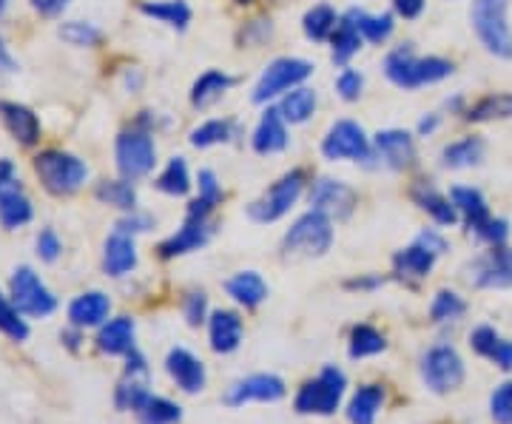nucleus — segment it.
<instances>
[{
	"mask_svg": "<svg viewBox=\"0 0 512 424\" xmlns=\"http://www.w3.org/2000/svg\"><path fill=\"white\" fill-rule=\"evenodd\" d=\"M94 197L109 208H117V211H137V188L131 180L120 177V180H100L97 188H94Z\"/></svg>",
	"mask_w": 512,
	"mask_h": 424,
	"instance_id": "e433bc0d",
	"label": "nucleus"
},
{
	"mask_svg": "<svg viewBox=\"0 0 512 424\" xmlns=\"http://www.w3.org/2000/svg\"><path fill=\"white\" fill-rule=\"evenodd\" d=\"M305 183H308V177L302 168H293L288 174H282L276 183L268 185V191L262 197H256L254 203L248 205V220L259 222V225L282 220L293 205L299 203Z\"/></svg>",
	"mask_w": 512,
	"mask_h": 424,
	"instance_id": "0eeeda50",
	"label": "nucleus"
},
{
	"mask_svg": "<svg viewBox=\"0 0 512 424\" xmlns=\"http://www.w3.org/2000/svg\"><path fill=\"white\" fill-rule=\"evenodd\" d=\"M467 282L481 291H504L512 288V248L498 245L467 265Z\"/></svg>",
	"mask_w": 512,
	"mask_h": 424,
	"instance_id": "f8f14e48",
	"label": "nucleus"
},
{
	"mask_svg": "<svg viewBox=\"0 0 512 424\" xmlns=\"http://www.w3.org/2000/svg\"><path fill=\"white\" fill-rule=\"evenodd\" d=\"M0 123L18 146L32 148L40 143V117L18 100H0Z\"/></svg>",
	"mask_w": 512,
	"mask_h": 424,
	"instance_id": "a211bd4d",
	"label": "nucleus"
},
{
	"mask_svg": "<svg viewBox=\"0 0 512 424\" xmlns=\"http://www.w3.org/2000/svg\"><path fill=\"white\" fill-rule=\"evenodd\" d=\"M336 23H339V15H336V9L328 6V3H319V6H313L305 12V18H302V32L308 40L313 43H325L333 35V29H336Z\"/></svg>",
	"mask_w": 512,
	"mask_h": 424,
	"instance_id": "ea45409f",
	"label": "nucleus"
},
{
	"mask_svg": "<svg viewBox=\"0 0 512 424\" xmlns=\"http://www.w3.org/2000/svg\"><path fill=\"white\" fill-rule=\"evenodd\" d=\"M35 254L43 262H57V257L63 254V242H60V237L52 228H43L35 237Z\"/></svg>",
	"mask_w": 512,
	"mask_h": 424,
	"instance_id": "603ef678",
	"label": "nucleus"
},
{
	"mask_svg": "<svg viewBox=\"0 0 512 424\" xmlns=\"http://www.w3.org/2000/svg\"><path fill=\"white\" fill-rule=\"evenodd\" d=\"M313 74V63L302 60V57H276L265 66L262 77L254 86V103L265 106L282 94L293 92L296 86H302Z\"/></svg>",
	"mask_w": 512,
	"mask_h": 424,
	"instance_id": "1a4fd4ad",
	"label": "nucleus"
},
{
	"mask_svg": "<svg viewBox=\"0 0 512 424\" xmlns=\"http://www.w3.org/2000/svg\"><path fill=\"white\" fill-rule=\"evenodd\" d=\"M288 396L285 379L276 373H254L234 382L228 393H225V405L228 407H245L251 402H262V405H274Z\"/></svg>",
	"mask_w": 512,
	"mask_h": 424,
	"instance_id": "ddd939ff",
	"label": "nucleus"
},
{
	"mask_svg": "<svg viewBox=\"0 0 512 424\" xmlns=\"http://www.w3.org/2000/svg\"><path fill=\"white\" fill-rule=\"evenodd\" d=\"M384 407V388L382 385H362L350 396L348 402V422L350 424H376L379 410Z\"/></svg>",
	"mask_w": 512,
	"mask_h": 424,
	"instance_id": "2f4dec72",
	"label": "nucleus"
},
{
	"mask_svg": "<svg viewBox=\"0 0 512 424\" xmlns=\"http://www.w3.org/2000/svg\"><path fill=\"white\" fill-rule=\"evenodd\" d=\"M134 416L140 424H180L183 422V407L171 399L146 393L143 402L134 407Z\"/></svg>",
	"mask_w": 512,
	"mask_h": 424,
	"instance_id": "f704fd0d",
	"label": "nucleus"
},
{
	"mask_svg": "<svg viewBox=\"0 0 512 424\" xmlns=\"http://www.w3.org/2000/svg\"><path fill=\"white\" fill-rule=\"evenodd\" d=\"M18 69H20L18 57L12 55L9 43H6V40H3V35H0V80H6V77L18 74Z\"/></svg>",
	"mask_w": 512,
	"mask_h": 424,
	"instance_id": "4d7b16f0",
	"label": "nucleus"
},
{
	"mask_svg": "<svg viewBox=\"0 0 512 424\" xmlns=\"http://www.w3.org/2000/svg\"><path fill=\"white\" fill-rule=\"evenodd\" d=\"M69 3H72V0H29V6L35 9L37 15L49 20L60 18V15L69 9Z\"/></svg>",
	"mask_w": 512,
	"mask_h": 424,
	"instance_id": "6e6d98bb",
	"label": "nucleus"
},
{
	"mask_svg": "<svg viewBox=\"0 0 512 424\" xmlns=\"http://www.w3.org/2000/svg\"><path fill=\"white\" fill-rule=\"evenodd\" d=\"M308 203L316 211L328 214L330 220H348L353 208L359 203L356 188L345 180H333V177H319L308 191Z\"/></svg>",
	"mask_w": 512,
	"mask_h": 424,
	"instance_id": "4468645a",
	"label": "nucleus"
},
{
	"mask_svg": "<svg viewBox=\"0 0 512 424\" xmlns=\"http://www.w3.org/2000/svg\"><path fill=\"white\" fill-rule=\"evenodd\" d=\"M225 291L237 305L251 311V308H259L268 299V282L259 277L256 271H239L225 282Z\"/></svg>",
	"mask_w": 512,
	"mask_h": 424,
	"instance_id": "7c9ffc66",
	"label": "nucleus"
},
{
	"mask_svg": "<svg viewBox=\"0 0 512 424\" xmlns=\"http://www.w3.org/2000/svg\"><path fill=\"white\" fill-rule=\"evenodd\" d=\"M165 373L188 396H197L208 385V370L202 365V359H197L194 353L185 351V348H171L168 351V356H165Z\"/></svg>",
	"mask_w": 512,
	"mask_h": 424,
	"instance_id": "2eb2a0df",
	"label": "nucleus"
},
{
	"mask_svg": "<svg viewBox=\"0 0 512 424\" xmlns=\"http://www.w3.org/2000/svg\"><path fill=\"white\" fill-rule=\"evenodd\" d=\"M384 351H387V339H384L382 331H376L373 325H356V328H350V359H370V356H379Z\"/></svg>",
	"mask_w": 512,
	"mask_h": 424,
	"instance_id": "a19ab883",
	"label": "nucleus"
},
{
	"mask_svg": "<svg viewBox=\"0 0 512 424\" xmlns=\"http://www.w3.org/2000/svg\"><path fill=\"white\" fill-rule=\"evenodd\" d=\"M140 12L146 18L177 29V32H185L188 23H191V6L185 0H143L140 3Z\"/></svg>",
	"mask_w": 512,
	"mask_h": 424,
	"instance_id": "473e14b6",
	"label": "nucleus"
},
{
	"mask_svg": "<svg viewBox=\"0 0 512 424\" xmlns=\"http://www.w3.org/2000/svg\"><path fill=\"white\" fill-rule=\"evenodd\" d=\"M373 151L384 166L393 171H407L416 166V143L404 129H384L373 137Z\"/></svg>",
	"mask_w": 512,
	"mask_h": 424,
	"instance_id": "dca6fc26",
	"label": "nucleus"
},
{
	"mask_svg": "<svg viewBox=\"0 0 512 424\" xmlns=\"http://www.w3.org/2000/svg\"><path fill=\"white\" fill-rule=\"evenodd\" d=\"M183 314L191 328H200L202 322H205V316H208V296H205V291H191V294L185 296Z\"/></svg>",
	"mask_w": 512,
	"mask_h": 424,
	"instance_id": "3c124183",
	"label": "nucleus"
},
{
	"mask_svg": "<svg viewBox=\"0 0 512 424\" xmlns=\"http://www.w3.org/2000/svg\"><path fill=\"white\" fill-rule=\"evenodd\" d=\"M467 314V302L456 294V291H439L433 296V305H430V319L436 325L444 322H456L461 316Z\"/></svg>",
	"mask_w": 512,
	"mask_h": 424,
	"instance_id": "de8ad7c7",
	"label": "nucleus"
},
{
	"mask_svg": "<svg viewBox=\"0 0 512 424\" xmlns=\"http://www.w3.org/2000/svg\"><path fill=\"white\" fill-rule=\"evenodd\" d=\"M490 416L495 424H512V382H504L490 396Z\"/></svg>",
	"mask_w": 512,
	"mask_h": 424,
	"instance_id": "09e8293b",
	"label": "nucleus"
},
{
	"mask_svg": "<svg viewBox=\"0 0 512 424\" xmlns=\"http://www.w3.org/2000/svg\"><path fill=\"white\" fill-rule=\"evenodd\" d=\"M416 240L419 242H424V245H427V248H430V251H436V254H444V251H447V240H444V237H441L439 231H433V228H427V231H421L419 237H416Z\"/></svg>",
	"mask_w": 512,
	"mask_h": 424,
	"instance_id": "052dcab7",
	"label": "nucleus"
},
{
	"mask_svg": "<svg viewBox=\"0 0 512 424\" xmlns=\"http://www.w3.org/2000/svg\"><path fill=\"white\" fill-rule=\"evenodd\" d=\"M333 220L328 214L311 208L308 214H302L285 231V237L279 242L282 259L288 262H305V259H319L333 248Z\"/></svg>",
	"mask_w": 512,
	"mask_h": 424,
	"instance_id": "f257e3e1",
	"label": "nucleus"
},
{
	"mask_svg": "<svg viewBox=\"0 0 512 424\" xmlns=\"http://www.w3.org/2000/svg\"><path fill=\"white\" fill-rule=\"evenodd\" d=\"M510 0H473L470 20L481 46L501 60H512V29L507 23Z\"/></svg>",
	"mask_w": 512,
	"mask_h": 424,
	"instance_id": "39448f33",
	"label": "nucleus"
},
{
	"mask_svg": "<svg viewBox=\"0 0 512 424\" xmlns=\"http://www.w3.org/2000/svg\"><path fill=\"white\" fill-rule=\"evenodd\" d=\"M362 43H365V37H362V32H359V26H356V20H353L348 9L339 18V23H336L333 35H330V60L336 66H342V69H348L350 60L359 55Z\"/></svg>",
	"mask_w": 512,
	"mask_h": 424,
	"instance_id": "bb28decb",
	"label": "nucleus"
},
{
	"mask_svg": "<svg viewBox=\"0 0 512 424\" xmlns=\"http://www.w3.org/2000/svg\"><path fill=\"white\" fill-rule=\"evenodd\" d=\"M345 393H348L345 370L328 365L319 370V376H313L299 388L296 399H293V410L299 416H333L342 407Z\"/></svg>",
	"mask_w": 512,
	"mask_h": 424,
	"instance_id": "20e7f679",
	"label": "nucleus"
},
{
	"mask_svg": "<svg viewBox=\"0 0 512 424\" xmlns=\"http://www.w3.org/2000/svg\"><path fill=\"white\" fill-rule=\"evenodd\" d=\"M0 333L9 336L12 342H26L29 339V325L15 308V302L0 291Z\"/></svg>",
	"mask_w": 512,
	"mask_h": 424,
	"instance_id": "49530a36",
	"label": "nucleus"
},
{
	"mask_svg": "<svg viewBox=\"0 0 512 424\" xmlns=\"http://www.w3.org/2000/svg\"><path fill=\"white\" fill-rule=\"evenodd\" d=\"M237 80L231 77L228 72H220V69H208L205 74H200L197 80H194V86H191V106L194 109H211L217 100H220L222 94L231 92V86H234Z\"/></svg>",
	"mask_w": 512,
	"mask_h": 424,
	"instance_id": "c756f323",
	"label": "nucleus"
},
{
	"mask_svg": "<svg viewBox=\"0 0 512 424\" xmlns=\"http://www.w3.org/2000/svg\"><path fill=\"white\" fill-rule=\"evenodd\" d=\"M214 237V228H211V220H202V217H185L183 228L177 234H171L168 240L160 242V257L163 259H177L188 257L194 251L205 248Z\"/></svg>",
	"mask_w": 512,
	"mask_h": 424,
	"instance_id": "f3484780",
	"label": "nucleus"
},
{
	"mask_svg": "<svg viewBox=\"0 0 512 424\" xmlns=\"http://www.w3.org/2000/svg\"><path fill=\"white\" fill-rule=\"evenodd\" d=\"M427 0H393V9L396 15H402L404 20H416L424 12Z\"/></svg>",
	"mask_w": 512,
	"mask_h": 424,
	"instance_id": "13d9d810",
	"label": "nucleus"
},
{
	"mask_svg": "<svg viewBox=\"0 0 512 424\" xmlns=\"http://www.w3.org/2000/svg\"><path fill=\"white\" fill-rule=\"evenodd\" d=\"M18 180V166L9 160V157H0V191L6 188V185H12Z\"/></svg>",
	"mask_w": 512,
	"mask_h": 424,
	"instance_id": "680f3d73",
	"label": "nucleus"
},
{
	"mask_svg": "<svg viewBox=\"0 0 512 424\" xmlns=\"http://www.w3.org/2000/svg\"><path fill=\"white\" fill-rule=\"evenodd\" d=\"M9 299L15 302L20 314L32 316V319H43V316H52L57 311V296L46 288V282L29 265H20L12 271Z\"/></svg>",
	"mask_w": 512,
	"mask_h": 424,
	"instance_id": "9d476101",
	"label": "nucleus"
},
{
	"mask_svg": "<svg viewBox=\"0 0 512 424\" xmlns=\"http://www.w3.org/2000/svg\"><path fill=\"white\" fill-rule=\"evenodd\" d=\"M154 228V217L151 214H143L140 208L137 211H128L123 220L117 222V228L114 231H123V234H146V231H151Z\"/></svg>",
	"mask_w": 512,
	"mask_h": 424,
	"instance_id": "864d4df0",
	"label": "nucleus"
},
{
	"mask_svg": "<svg viewBox=\"0 0 512 424\" xmlns=\"http://www.w3.org/2000/svg\"><path fill=\"white\" fill-rule=\"evenodd\" d=\"M6 9H9V0H0V18L6 15Z\"/></svg>",
	"mask_w": 512,
	"mask_h": 424,
	"instance_id": "0e129e2a",
	"label": "nucleus"
},
{
	"mask_svg": "<svg viewBox=\"0 0 512 424\" xmlns=\"http://www.w3.org/2000/svg\"><path fill=\"white\" fill-rule=\"evenodd\" d=\"M137 245H134V237L131 234H123V231H114L106 245H103V271L109 277L120 279L131 274L137 268Z\"/></svg>",
	"mask_w": 512,
	"mask_h": 424,
	"instance_id": "b1692460",
	"label": "nucleus"
},
{
	"mask_svg": "<svg viewBox=\"0 0 512 424\" xmlns=\"http://www.w3.org/2000/svg\"><path fill=\"white\" fill-rule=\"evenodd\" d=\"M242 336H245V325L234 311H211L208 316V342H211V351L214 353H234L242 345Z\"/></svg>",
	"mask_w": 512,
	"mask_h": 424,
	"instance_id": "412c9836",
	"label": "nucleus"
},
{
	"mask_svg": "<svg viewBox=\"0 0 512 424\" xmlns=\"http://www.w3.org/2000/svg\"><path fill=\"white\" fill-rule=\"evenodd\" d=\"M512 117V94L495 92L481 97L470 109L464 111L467 123H493V120H510Z\"/></svg>",
	"mask_w": 512,
	"mask_h": 424,
	"instance_id": "4c0bfd02",
	"label": "nucleus"
},
{
	"mask_svg": "<svg viewBox=\"0 0 512 424\" xmlns=\"http://www.w3.org/2000/svg\"><path fill=\"white\" fill-rule=\"evenodd\" d=\"M316 92L308 89V86H296L293 92L282 94V100H279V114L285 117V123H291V126H299V123H308L311 120V114L316 111Z\"/></svg>",
	"mask_w": 512,
	"mask_h": 424,
	"instance_id": "c9c22d12",
	"label": "nucleus"
},
{
	"mask_svg": "<svg viewBox=\"0 0 512 424\" xmlns=\"http://www.w3.org/2000/svg\"><path fill=\"white\" fill-rule=\"evenodd\" d=\"M111 299L103 291H86V294L74 296L69 302V322L74 328L86 331V328H100L109 322Z\"/></svg>",
	"mask_w": 512,
	"mask_h": 424,
	"instance_id": "aec40b11",
	"label": "nucleus"
},
{
	"mask_svg": "<svg viewBox=\"0 0 512 424\" xmlns=\"http://www.w3.org/2000/svg\"><path fill=\"white\" fill-rule=\"evenodd\" d=\"M57 37L74 49H94L103 43V32L89 20H63L57 26Z\"/></svg>",
	"mask_w": 512,
	"mask_h": 424,
	"instance_id": "c03bdc74",
	"label": "nucleus"
},
{
	"mask_svg": "<svg viewBox=\"0 0 512 424\" xmlns=\"http://www.w3.org/2000/svg\"><path fill=\"white\" fill-rule=\"evenodd\" d=\"M436 259H439L436 251H430L424 242L416 240L413 245H407V248L393 254V277L402 279L407 285H416V282L433 274Z\"/></svg>",
	"mask_w": 512,
	"mask_h": 424,
	"instance_id": "6ab92c4d",
	"label": "nucleus"
},
{
	"mask_svg": "<svg viewBox=\"0 0 512 424\" xmlns=\"http://www.w3.org/2000/svg\"><path fill=\"white\" fill-rule=\"evenodd\" d=\"M234 131H237V123L234 120H205L202 126L188 134V143L194 148H211L220 146V143H231L234 140Z\"/></svg>",
	"mask_w": 512,
	"mask_h": 424,
	"instance_id": "37998d69",
	"label": "nucleus"
},
{
	"mask_svg": "<svg viewBox=\"0 0 512 424\" xmlns=\"http://www.w3.org/2000/svg\"><path fill=\"white\" fill-rule=\"evenodd\" d=\"M362 89H365V77L356 72V69H342V74L336 77V92L345 103H356L362 97Z\"/></svg>",
	"mask_w": 512,
	"mask_h": 424,
	"instance_id": "8fccbe9b",
	"label": "nucleus"
},
{
	"mask_svg": "<svg viewBox=\"0 0 512 424\" xmlns=\"http://www.w3.org/2000/svg\"><path fill=\"white\" fill-rule=\"evenodd\" d=\"M373 140L367 131L353 120H336L322 140V157L330 163L353 160V163H370L373 160Z\"/></svg>",
	"mask_w": 512,
	"mask_h": 424,
	"instance_id": "9b49d317",
	"label": "nucleus"
},
{
	"mask_svg": "<svg viewBox=\"0 0 512 424\" xmlns=\"http://www.w3.org/2000/svg\"><path fill=\"white\" fill-rule=\"evenodd\" d=\"M154 188L168 194V197H185L191 191V174H188V163H185L183 157H171L168 160V166L154 180Z\"/></svg>",
	"mask_w": 512,
	"mask_h": 424,
	"instance_id": "79ce46f5",
	"label": "nucleus"
},
{
	"mask_svg": "<svg viewBox=\"0 0 512 424\" xmlns=\"http://www.w3.org/2000/svg\"><path fill=\"white\" fill-rule=\"evenodd\" d=\"M350 15H353V20H356V26H359V32H362V37H365L367 43H384L387 37L393 35V15H387V12H382V15H367V12H362V9H350Z\"/></svg>",
	"mask_w": 512,
	"mask_h": 424,
	"instance_id": "a18cd8bd",
	"label": "nucleus"
},
{
	"mask_svg": "<svg viewBox=\"0 0 512 424\" xmlns=\"http://www.w3.org/2000/svg\"><path fill=\"white\" fill-rule=\"evenodd\" d=\"M37 180L52 197H72L89 180V166L72 151L63 148H43L32 160Z\"/></svg>",
	"mask_w": 512,
	"mask_h": 424,
	"instance_id": "f03ea898",
	"label": "nucleus"
},
{
	"mask_svg": "<svg viewBox=\"0 0 512 424\" xmlns=\"http://www.w3.org/2000/svg\"><path fill=\"white\" fill-rule=\"evenodd\" d=\"M197 183H200V197H194V200L188 203L185 217H202V220H211L214 208H217V205L222 203V197H225V194H222V185L211 168H202L200 174H197Z\"/></svg>",
	"mask_w": 512,
	"mask_h": 424,
	"instance_id": "72a5a7b5",
	"label": "nucleus"
},
{
	"mask_svg": "<svg viewBox=\"0 0 512 424\" xmlns=\"http://www.w3.org/2000/svg\"><path fill=\"white\" fill-rule=\"evenodd\" d=\"M251 146H254L256 154H279V151L288 148V123H285V117L279 114L276 106H268L265 114L259 117L254 137H251Z\"/></svg>",
	"mask_w": 512,
	"mask_h": 424,
	"instance_id": "5701e85b",
	"label": "nucleus"
},
{
	"mask_svg": "<svg viewBox=\"0 0 512 424\" xmlns=\"http://www.w3.org/2000/svg\"><path fill=\"white\" fill-rule=\"evenodd\" d=\"M439 114H430V117H424L419 123V134H433V131L439 129Z\"/></svg>",
	"mask_w": 512,
	"mask_h": 424,
	"instance_id": "e2e57ef3",
	"label": "nucleus"
},
{
	"mask_svg": "<svg viewBox=\"0 0 512 424\" xmlns=\"http://www.w3.org/2000/svg\"><path fill=\"white\" fill-rule=\"evenodd\" d=\"M382 285L384 277H379V274H367V277H356L345 282V288H350V291H376Z\"/></svg>",
	"mask_w": 512,
	"mask_h": 424,
	"instance_id": "bf43d9fd",
	"label": "nucleus"
},
{
	"mask_svg": "<svg viewBox=\"0 0 512 424\" xmlns=\"http://www.w3.org/2000/svg\"><path fill=\"white\" fill-rule=\"evenodd\" d=\"M134 336H137V325L131 316H117L109 319L106 325H100L97 331V348L109 356H126L134 351Z\"/></svg>",
	"mask_w": 512,
	"mask_h": 424,
	"instance_id": "c85d7f7f",
	"label": "nucleus"
},
{
	"mask_svg": "<svg viewBox=\"0 0 512 424\" xmlns=\"http://www.w3.org/2000/svg\"><path fill=\"white\" fill-rule=\"evenodd\" d=\"M481 160H484V140L481 137H461L441 151V166L444 168H473Z\"/></svg>",
	"mask_w": 512,
	"mask_h": 424,
	"instance_id": "58836bf2",
	"label": "nucleus"
},
{
	"mask_svg": "<svg viewBox=\"0 0 512 424\" xmlns=\"http://www.w3.org/2000/svg\"><path fill=\"white\" fill-rule=\"evenodd\" d=\"M450 200L458 208V217L464 220L467 225V231L478 237L484 228H487V222L493 220V214H490V205L484 200V194L478 191V188H467V185H456L453 191H450Z\"/></svg>",
	"mask_w": 512,
	"mask_h": 424,
	"instance_id": "4be33fe9",
	"label": "nucleus"
},
{
	"mask_svg": "<svg viewBox=\"0 0 512 424\" xmlns=\"http://www.w3.org/2000/svg\"><path fill=\"white\" fill-rule=\"evenodd\" d=\"M456 72V66L444 57H416L410 46H399L390 55L384 57V74L393 86L399 89H421L430 83H441L450 74Z\"/></svg>",
	"mask_w": 512,
	"mask_h": 424,
	"instance_id": "7ed1b4c3",
	"label": "nucleus"
},
{
	"mask_svg": "<svg viewBox=\"0 0 512 424\" xmlns=\"http://www.w3.org/2000/svg\"><path fill=\"white\" fill-rule=\"evenodd\" d=\"M237 3H251V0H237Z\"/></svg>",
	"mask_w": 512,
	"mask_h": 424,
	"instance_id": "69168bd1",
	"label": "nucleus"
},
{
	"mask_svg": "<svg viewBox=\"0 0 512 424\" xmlns=\"http://www.w3.org/2000/svg\"><path fill=\"white\" fill-rule=\"evenodd\" d=\"M419 373L424 388L430 390V393H436V396H447V393L458 390L464 385V376H467L464 359L458 356L453 345H436V348H430V351L421 356Z\"/></svg>",
	"mask_w": 512,
	"mask_h": 424,
	"instance_id": "6e6552de",
	"label": "nucleus"
},
{
	"mask_svg": "<svg viewBox=\"0 0 512 424\" xmlns=\"http://www.w3.org/2000/svg\"><path fill=\"white\" fill-rule=\"evenodd\" d=\"M470 348H473L481 359L493 362L495 368L512 370V342L510 339H504V336L495 331V328H490V325H478L476 331L470 333Z\"/></svg>",
	"mask_w": 512,
	"mask_h": 424,
	"instance_id": "a878e982",
	"label": "nucleus"
},
{
	"mask_svg": "<svg viewBox=\"0 0 512 424\" xmlns=\"http://www.w3.org/2000/svg\"><path fill=\"white\" fill-rule=\"evenodd\" d=\"M114 163H117L120 177H126L131 183L148 177L157 166V146H154L151 129L131 126L120 131L114 140Z\"/></svg>",
	"mask_w": 512,
	"mask_h": 424,
	"instance_id": "423d86ee",
	"label": "nucleus"
},
{
	"mask_svg": "<svg viewBox=\"0 0 512 424\" xmlns=\"http://www.w3.org/2000/svg\"><path fill=\"white\" fill-rule=\"evenodd\" d=\"M507 237H510V222L501 220V217H493V220L487 222V228L478 234V240L487 242V245H493V248L504 245V242H507Z\"/></svg>",
	"mask_w": 512,
	"mask_h": 424,
	"instance_id": "5fc2aeb1",
	"label": "nucleus"
},
{
	"mask_svg": "<svg viewBox=\"0 0 512 424\" xmlns=\"http://www.w3.org/2000/svg\"><path fill=\"white\" fill-rule=\"evenodd\" d=\"M35 217V205L29 200V194L23 191V185L15 180L0 191V225L6 231H18L23 225H29Z\"/></svg>",
	"mask_w": 512,
	"mask_h": 424,
	"instance_id": "393cba45",
	"label": "nucleus"
},
{
	"mask_svg": "<svg viewBox=\"0 0 512 424\" xmlns=\"http://www.w3.org/2000/svg\"><path fill=\"white\" fill-rule=\"evenodd\" d=\"M410 197H413V203L419 205L427 217H433V222H436V225L450 228V225H456V222L461 220V217H458V208L453 205V200H450V197H444V194H441V191H436L433 185H427V183L413 185Z\"/></svg>",
	"mask_w": 512,
	"mask_h": 424,
	"instance_id": "cd10ccee",
	"label": "nucleus"
}]
</instances>
